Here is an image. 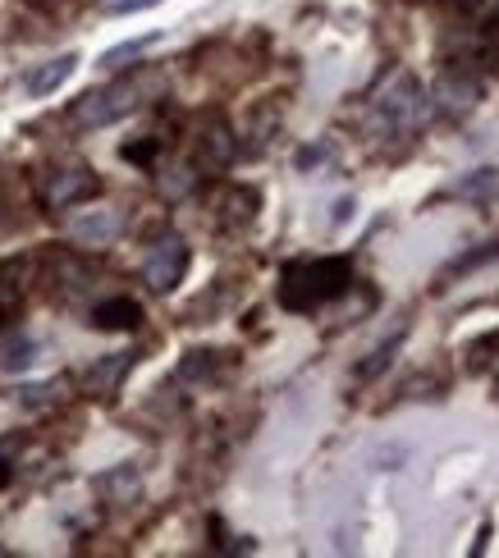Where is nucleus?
<instances>
[{
  "mask_svg": "<svg viewBox=\"0 0 499 558\" xmlns=\"http://www.w3.org/2000/svg\"><path fill=\"white\" fill-rule=\"evenodd\" d=\"M33 362H37V344L28 334H10L0 344V371H28Z\"/></svg>",
  "mask_w": 499,
  "mask_h": 558,
  "instance_id": "obj_11",
  "label": "nucleus"
},
{
  "mask_svg": "<svg viewBox=\"0 0 499 558\" xmlns=\"http://www.w3.org/2000/svg\"><path fill=\"white\" fill-rule=\"evenodd\" d=\"M188 270V243L179 234H165L161 243L147 252V266H142V279L152 293H170Z\"/></svg>",
  "mask_w": 499,
  "mask_h": 558,
  "instance_id": "obj_3",
  "label": "nucleus"
},
{
  "mask_svg": "<svg viewBox=\"0 0 499 558\" xmlns=\"http://www.w3.org/2000/svg\"><path fill=\"white\" fill-rule=\"evenodd\" d=\"M97 490L106 494V499H115V504H129V499H138L142 494V481L133 467H115V472L97 476Z\"/></svg>",
  "mask_w": 499,
  "mask_h": 558,
  "instance_id": "obj_10",
  "label": "nucleus"
},
{
  "mask_svg": "<svg viewBox=\"0 0 499 558\" xmlns=\"http://www.w3.org/2000/svg\"><path fill=\"white\" fill-rule=\"evenodd\" d=\"M344 220H353V197H344V202H335V225H344Z\"/></svg>",
  "mask_w": 499,
  "mask_h": 558,
  "instance_id": "obj_17",
  "label": "nucleus"
},
{
  "mask_svg": "<svg viewBox=\"0 0 499 558\" xmlns=\"http://www.w3.org/2000/svg\"><path fill=\"white\" fill-rule=\"evenodd\" d=\"M161 42V33H147V37H138V42H124V46H110L106 55H101V69H124L129 60H138V55H147L152 46Z\"/></svg>",
  "mask_w": 499,
  "mask_h": 558,
  "instance_id": "obj_13",
  "label": "nucleus"
},
{
  "mask_svg": "<svg viewBox=\"0 0 499 558\" xmlns=\"http://www.w3.org/2000/svg\"><path fill=\"white\" fill-rule=\"evenodd\" d=\"M321 161H326V147H303L298 156H293V165H298V170H312V165H321Z\"/></svg>",
  "mask_w": 499,
  "mask_h": 558,
  "instance_id": "obj_15",
  "label": "nucleus"
},
{
  "mask_svg": "<svg viewBox=\"0 0 499 558\" xmlns=\"http://www.w3.org/2000/svg\"><path fill=\"white\" fill-rule=\"evenodd\" d=\"M51 389L55 385H33V389H23V408H46V403H51Z\"/></svg>",
  "mask_w": 499,
  "mask_h": 558,
  "instance_id": "obj_16",
  "label": "nucleus"
},
{
  "mask_svg": "<svg viewBox=\"0 0 499 558\" xmlns=\"http://www.w3.org/2000/svg\"><path fill=\"white\" fill-rule=\"evenodd\" d=\"M5 481H10V467H5V462H0V485H5Z\"/></svg>",
  "mask_w": 499,
  "mask_h": 558,
  "instance_id": "obj_18",
  "label": "nucleus"
},
{
  "mask_svg": "<svg viewBox=\"0 0 499 558\" xmlns=\"http://www.w3.org/2000/svg\"><path fill=\"white\" fill-rule=\"evenodd\" d=\"M124 234V215L120 211H87L74 220V238L83 247H106Z\"/></svg>",
  "mask_w": 499,
  "mask_h": 558,
  "instance_id": "obj_6",
  "label": "nucleus"
},
{
  "mask_svg": "<svg viewBox=\"0 0 499 558\" xmlns=\"http://www.w3.org/2000/svg\"><path fill=\"white\" fill-rule=\"evenodd\" d=\"M97 188H101V183H97V174H92V170H60L51 179V188H46V202H51L55 211H65V206L92 197Z\"/></svg>",
  "mask_w": 499,
  "mask_h": 558,
  "instance_id": "obj_5",
  "label": "nucleus"
},
{
  "mask_svg": "<svg viewBox=\"0 0 499 558\" xmlns=\"http://www.w3.org/2000/svg\"><path fill=\"white\" fill-rule=\"evenodd\" d=\"M138 321H142V307L133 298H110L92 312V325H97V330H133Z\"/></svg>",
  "mask_w": 499,
  "mask_h": 558,
  "instance_id": "obj_8",
  "label": "nucleus"
},
{
  "mask_svg": "<svg viewBox=\"0 0 499 558\" xmlns=\"http://www.w3.org/2000/svg\"><path fill=\"white\" fill-rule=\"evenodd\" d=\"M129 366H133V353H110L106 362H97L92 371H87V389H92V394H110V389L124 380Z\"/></svg>",
  "mask_w": 499,
  "mask_h": 558,
  "instance_id": "obj_9",
  "label": "nucleus"
},
{
  "mask_svg": "<svg viewBox=\"0 0 499 558\" xmlns=\"http://www.w3.org/2000/svg\"><path fill=\"white\" fill-rule=\"evenodd\" d=\"M348 279H353V270H348V261H339V257L298 261V266L284 270L280 302L289 307V312H312V307H321V302L339 298V293L348 289Z\"/></svg>",
  "mask_w": 499,
  "mask_h": 558,
  "instance_id": "obj_1",
  "label": "nucleus"
},
{
  "mask_svg": "<svg viewBox=\"0 0 499 558\" xmlns=\"http://www.w3.org/2000/svg\"><path fill=\"white\" fill-rule=\"evenodd\" d=\"M417 110H422V92H417V83L413 78H399V83L380 97V106H376V133L385 129V133H394V129H403V124H413L417 119Z\"/></svg>",
  "mask_w": 499,
  "mask_h": 558,
  "instance_id": "obj_4",
  "label": "nucleus"
},
{
  "mask_svg": "<svg viewBox=\"0 0 499 558\" xmlns=\"http://www.w3.org/2000/svg\"><path fill=\"white\" fill-rule=\"evenodd\" d=\"M152 87H156V78H147V74L120 78V83H110V87H97V92H87V97L74 106V124L78 129H106V124H115V119L129 115Z\"/></svg>",
  "mask_w": 499,
  "mask_h": 558,
  "instance_id": "obj_2",
  "label": "nucleus"
},
{
  "mask_svg": "<svg viewBox=\"0 0 499 558\" xmlns=\"http://www.w3.org/2000/svg\"><path fill=\"white\" fill-rule=\"evenodd\" d=\"M74 69H78V55H55V60L37 65L33 74L23 78V87H28V97H51L55 87H65L74 78Z\"/></svg>",
  "mask_w": 499,
  "mask_h": 558,
  "instance_id": "obj_7",
  "label": "nucleus"
},
{
  "mask_svg": "<svg viewBox=\"0 0 499 558\" xmlns=\"http://www.w3.org/2000/svg\"><path fill=\"white\" fill-rule=\"evenodd\" d=\"M161 0H101V10L106 14H138V10H152Z\"/></svg>",
  "mask_w": 499,
  "mask_h": 558,
  "instance_id": "obj_14",
  "label": "nucleus"
},
{
  "mask_svg": "<svg viewBox=\"0 0 499 558\" xmlns=\"http://www.w3.org/2000/svg\"><path fill=\"white\" fill-rule=\"evenodd\" d=\"M435 97L445 101V110H467L477 101V83H472V78H458V74H445V83L435 87Z\"/></svg>",
  "mask_w": 499,
  "mask_h": 558,
  "instance_id": "obj_12",
  "label": "nucleus"
}]
</instances>
